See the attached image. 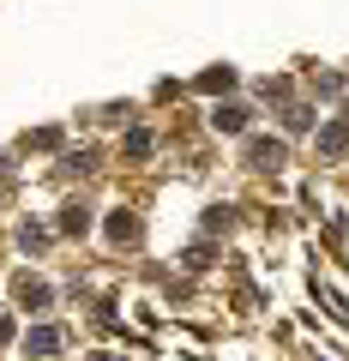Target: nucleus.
<instances>
[{"mask_svg": "<svg viewBox=\"0 0 349 361\" xmlns=\"http://www.w3.org/2000/svg\"><path fill=\"white\" fill-rule=\"evenodd\" d=\"M61 229H66V235H85V229H91V217H85V211L73 205V211H66V217H61Z\"/></svg>", "mask_w": 349, "mask_h": 361, "instance_id": "3", "label": "nucleus"}, {"mask_svg": "<svg viewBox=\"0 0 349 361\" xmlns=\"http://www.w3.org/2000/svg\"><path fill=\"white\" fill-rule=\"evenodd\" d=\"M6 337H13V319H6V313H0V343H6Z\"/></svg>", "mask_w": 349, "mask_h": 361, "instance_id": "5", "label": "nucleus"}, {"mask_svg": "<svg viewBox=\"0 0 349 361\" xmlns=\"http://www.w3.org/2000/svg\"><path fill=\"white\" fill-rule=\"evenodd\" d=\"M229 85H235L229 66H223V73H205V78H199V90H229Z\"/></svg>", "mask_w": 349, "mask_h": 361, "instance_id": "4", "label": "nucleus"}, {"mask_svg": "<svg viewBox=\"0 0 349 361\" xmlns=\"http://www.w3.org/2000/svg\"><path fill=\"white\" fill-rule=\"evenodd\" d=\"M25 343H30V355H49V349H61V343H66V331H54V325H42V331H30Z\"/></svg>", "mask_w": 349, "mask_h": 361, "instance_id": "1", "label": "nucleus"}, {"mask_svg": "<svg viewBox=\"0 0 349 361\" xmlns=\"http://www.w3.org/2000/svg\"><path fill=\"white\" fill-rule=\"evenodd\" d=\"M211 121H217V133H241V127H247V115H241V109H217Z\"/></svg>", "mask_w": 349, "mask_h": 361, "instance_id": "2", "label": "nucleus"}]
</instances>
